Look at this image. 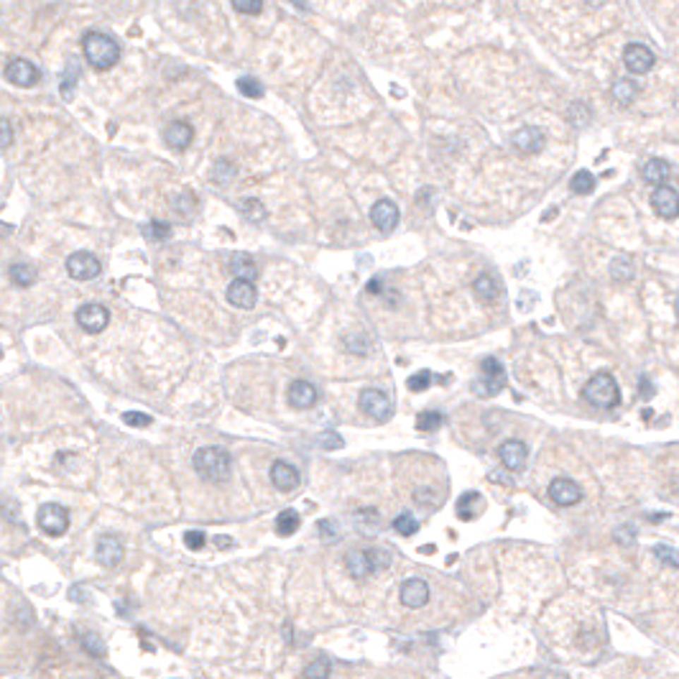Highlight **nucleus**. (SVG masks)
Instances as JSON below:
<instances>
[{
    "mask_svg": "<svg viewBox=\"0 0 679 679\" xmlns=\"http://www.w3.org/2000/svg\"><path fill=\"white\" fill-rule=\"evenodd\" d=\"M192 138H194V131L189 123H184V120H174V123H169V126L164 128V140H167V146L174 148V151H184V148H189Z\"/></svg>",
    "mask_w": 679,
    "mask_h": 679,
    "instance_id": "4be33fe9",
    "label": "nucleus"
},
{
    "mask_svg": "<svg viewBox=\"0 0 679 679\" xmlns=\"http://www.w3.org/2000/svg\"><path fill=\"white\" fill-rule=\"evenodd\" d=\"M399 207L393 205L391 200H378L373 207H371V222L378 227L380 233H391L393 227L399 225Z\"/></svg>",
    "mask_w": 679,
    "mask_h": 679,
    "instance_id": "a211bd4d",
    "label": "nucleus"
},
{
    "mask_svg": "<svg viewBox=\"0 0 679 679\" xmlns=\"http://www.w3.org/2000/svg\"><path fill=\"white\" fill-rule=\"evenodd\" d=\"M582 399L598 409H615L620 404L618 383H615V378H613L611 373L600 371V373H595L593 378L585 383V388H582Z\"/></svg>",
    "mask_w": 679,
    "mask_h": 679,
    "instance_id": "7ed1b4c3",
    "label": "nucleus"
},
{
    "mask_svg": "<svg viewBox=\"0 0 679 679\" xmlns=\"http://www.w3.org/2000/svg\"><path fill=\"white\" fill-rule=\"evenodd\" d=\"M238 210H240V215H243L246 220H251V222H263V220H266V207L260 205L258 200H240Z\"/></svg>",
    "mask_w": 679,
    "mask_h": 679,
    "instance_id": "72a5a7b5",
    "label": "nucleus"
},
{
    "mask_svg": "<svg viewBox=\"0 0 679 679\" xmlns=\"http://www.w3.org/2000/svg\"><path fill=\"white\" fill-rule=\"evenodd\" d=\"M330 661L327 659H314L304 666V679H330Z\"/></svg>",
    "mask_w": 679,
    "mask_h": 679,
    "instance_id": "58836bf2",
    "label": "nucleus"
},
{
    "mask_svg": "<svg viewBox=\"0 0 679 679\" xmlns=\"http://www.w3.org/2000/svg\"><path fill=\"white\" fill-rule=\"evenodd\" d=\"M639 92H641V87L636 85L633 80H618V82H613V87H611V95H613V100L618 102V105H631L636 97H639Z\"/></svg>",
    "mask_w": 679,
    "mask_h": 679,
    "instance_id": "a878e982",
    "label": "nucleus"
},
{
    "mask_svg": "<svg viewBox=\"0 0 679 679\" xmlns=\"http://www.w3.org/2000/svg\"><path fill=\"white\" fill-rule=\"evenodd\" d=\"M0 511L6 513L8 521H13V524H23V521L18 519V513H13V511H16V500H6V503L0 506Z\"/></svg>",
    "mask_w": 679,
    "mask_h": 679,
    "instance_id": "09e8293b",
    "label": "nucleus"
},
{
    "mask_svg": "<svg viewBox=\"0 0 679 679\" xmlns=\"http://www.w3.org/2000/svg\"><path fill=\"white\" fill-rule=\"evenodd\" d=\"M332 529V521H320V531H322V539H337V531H330Z\"/></svg>",
    "mask_w": 679,
    "mask_h": 679,
    "instance_id": "3c124183",
    "label": "nucleus"
},
{
    "mask_svg": "<svg viewBox=\"0 0 679 679\" xmlns=\"http://www.w3.org/2000/svg\"><path fill=\"white\" fill-rule=\"evenodd\" d=\"M317 399H320V393H317V388H314L309 380H294L292 386H289V404H292L294 409H299V411L312 409L314 404H317Z\"/></svg>",
    "mask_w": 679,
    "mask_h": 679,
    "instance_id": "aec40b11",
    "label": "nucleus"
},
{
    "mask_svg": "<svg viewBox=\"0 0 679 679\" xmlns=\"http://www.w3.org/2000/svg\"><path fill=\"white\" fill-rule=\"evenodd\" d=\"M299 470L292 465V462H287V459H276L271 465V483L276 491L281 493H292L299 488Z\"/></svg>",
    "mask_w": 679,
    "mask_h": 679,
    "instance_id": "2eb2a0df",
    "label": "nucleus"
},
{
    "mask_svg": "<svg viewBox=\"0 0 679 679\" xmlns=\"http://www.w3.org/2000/svg\"><path fill=\"white\" fill-rule=\"evenodd\" d=\"M641 176H644L646 184H654V189L666 187V179L672 176V167H669L664 159H651V161H646V164H644V169H641Z\"/></svg>",
    "mask_w": 679,
    "mask_h": 679,
    "instance_id": "5701e85b",
    "label": "nucleus"
},
{
    "mask_svg": "<svg viewBox=\"0 0 679 679\" xmlns=\"http://www.w3.org/2000/svg\"><path fill=\"white\" fill-rule=\"evenodd\" d=\"M623 64L631 74H646L656 64V54L646 44H628L626 52H623Z\"/></svg>",
    "mask_w": 679,
    "mask_h": 679,
    "instance_id": "9d476101",
    "label": "nucleus"
},
{
    "mask_svg": "<svg viewBox=\"0 0 679 679\" xmlns=\"http://www.w3.org/2000/svg\"><path fill=\"white\" fill-rule=\"evenodd\" d=\"M399 595H401V603L407 608H424L426 600H429V585H426L424 579L411 577L401 585Z\"/></svg>",
    "mask_w": 679,
    "mask_h": 679,
    "instance_id": "412c9836",
    "label": "nucleus"
},
{
    "mask_svg": "<svg viewBox=\"0 0 679 679\" xmlns=\"http://www.w3.org/2000/svg\"><path fill=\"white\" fill-rule=\"evenodd\" d=\"M13 143V126H11V120L0 118V148H8Z\"/></svg>",
    "mask_w": 679,
    "mask_h": 679,
    "instance_id": "a18cd8bd",
    "label": "nucleus"
},
{
    "mask_svg": "<svg viewBox=\"0 0 679 679\" xmlns=\"http://www.w3.org/2000/svg\"><path fill=\"white\" fill-rule=\"evenodd\" d=\"M74 320L77 325L90 335H100L107 325H110V312L107 306L102 304H82L77 312H74Z\"/></svg>",
    "mask_w": 679,
    "mask_h": 679,
    "instance_id": "1a4fd4ad",
    "label": "nucleus"
},
{
    "mask_svg": "<svg viewBox=\"0 0 679 679\" xmlns=\"http://www.w3.org/2000/svg\"><path fill=\"white\" fill-rule=\"evenodd\" d=\"M633 536H636V534H633L631 527H623L615 531V541H618V544H633Z\"/></svg>",
    "mask_w": 679,
    "mask_h": 679,
    "instance_id": "8fccbe9b",
    "label": "nucleus"
},
{
    "mask_svg": "<svg viewBox=\"0 0 679 679\" xmlns=\"http://www.w3.org/2000/svg\"><path fill=\"white\" fill-rule=\"evenodd\" d=\"M102 271V263L90 251H77L67 258V273L74 281H92Z\"/></svg>",
    "mask_w": 679,
    "mask_h": 679,
    "instance_id": "6e6552de",
    "label": "nucleus"
},
{
    "mask_svg": "<svg viewBox=\"0 0 679 679\" xmlns=\"http://www.w3.org/2000/svg\"><path fill=\"white\" fill-rule=\"evenodd\" d=\"M511 146L516 151L527 153V156H534V153H541L546 146V136L541 133L536 126H524L519 131L511 133Z\"/></svg>",
    "mask_w": 679,
    "mask_h": 679,
    "instance_id": "9b49d317",
    "label": "nucleus"
},
{
    "mask_svg": "<svg viewBox=\"0 0 679 679\" xmlns=\"http://www.w3.org/2000/svg\"><path fill=\"white\" fill-rule=\"evenodd\" d=\"M143 235H146L148 240H153V243H164V240L172 238V227L167 225V222H148V225H143Z\"/></svg>",
    "mask_w": 679,
    "mask_h": 679,
    "instance_id": "e433bc0d",
    "label": "nucleus"
},
{
    "mask_svg": "<svg viewBox=\"0 0 679 679\" xmlns=\"http://www.w3.org/2000/svg\"><path fill=\"white\" fill-rule=\"evenodd\" d=\"M651 207L654 212L664 217V220H674L679 215V197L677 189L672 187H656L651 192Z\"/></svg>",
    "mask_w": 679,
    "mask_h": 679,
    "instance_id": "f3484780",
    "label": "nucleus"
},
{
    "mask_svg": "<svg viewBox=\"0 0 679 679\" xmlns=\"http://www.w3.org/2000/svg\"><path fill=\"white\" fill-rule=\"evenodd\" d=\"M82 646H85L92 656H102V654H105V646H102V641L97 639L95 633H85V636H82Z\"/></svg>",
    "mask_w": 679,
    "mask_h": 679,
    "instance_id": "79ce46f5",
    "label": "nucleus"
},
{
    "mask_svg": "<svg viewBox=\"0 0 679 679\" xmlns=\"http://www.w3.org/2000/svg\"><path fill=\"white\" fill-rule=\"evenodd\" d=\"M95 557L102 567H118L123 562V544H120L118 536H113V534L100 536L97 546H95Z\"/></svg>",
    "mask_w": 679,
    "mask_h": 679,
    "instance_id": "6ab92c4d",
    "label": "nucleus"
},
{
    "mask_svg": "<svg viewBox=\"0 0 679 679\" xmlns=\"http://www.w3.org/2000/svg\"><path fill=\"white\" fill-rule=\"evenodd\" d=\"M429 383H432V373H429V371H419V373L411 375V378L407 380V386L411 388V391H416V393L426 391V388H429Z\"/></svg>",
    "mask_w": 679,
    "mask_h": 679,
    "instance_id": "ea45409f",
    "label": "nucleus"
},
{
    "mask_svg": "<svg viewBox=\"0 0 679 679\" xmlns=\"http://www.w3.org/2000/svg\"><path fill=\"white\" fill-rule=\"evenodd\" d=\"M227 301L238 309H253L258 301V289L253 287V281L233 279L227 287Z\"/></svg>",
    "mask_w": 679,
    "mask_h": 679,
    "instance_id": "dca6fc26",
    "label": "nucleus"
},
{
    "mask_svg": "<svg viewBox=\"0 0 679 679\" xmlns=\"http://www.w3.org/2000/svg\"><path fill=\"white\" fill-rule=\"evenodd\" d=\"M393 529H396L401 536H411V534L419 531V524H416V519H414L411 513L404 511V513H399V516L393 519Z\"/></svg>",
    "mask_w": 679,
    "mask_h": 679,
    "instance_id": "4c0bfd02",
    "label": "nucleus"
},
{
    "mask_svg": "<svg viewBox=\"0 0 679 679\" xmlns=\"http://www.w3.org/2000/svg\"><path fill=\"white\" fill-rule=\"evenodd\" d=\"M473 292L480 301H495L500 294H503V287H500V281L495 279V276H491V273H480L478 279L473 281Z\"/></svg>",
    "mask_w": 679,
    "mask_h": 679,
    "instance_id": "b1692460",
    "label": "nucleus"
},
{
    "mask_svg": "<svg viewBox=\"0 0 679 679\" xmlns=\"http://www.w3.org/2000/svg\"><path fill=\"white\" fill-rule=\"evenodd\" d=\"M639 388H644V396H646V399H651V396H654V386L649 383V378H641V380H639Z\"/></svg>",
    "mask_w": 679,
    "mask_h": 679,
    "instance_id": "603ef678",
    "label": "nucleus"
},
{
    "mask_svg": "<svg viewBox=\"0 0 679 679\" xmlns=\"http://www.w3.org/2000/svg\"><path fill=\"white\" fill-rule=\"evenodd\" d=\"M301 519L299 513L294 511V508H287V511L279 513V519H276V531L281 534V536H292L296 529H299Z\"/></svg>",
    "mask_w": 679,
    "mask_h": 679,
    "instance_id": "7c9ffc66",
    "label": "nucleus"
},
{
    "mask_svg": "<svg viewBox=\"0 0 679 679\" xmlns=\"http://www.w3.org/2000/svg\"><path fill=\"white\" fill-rule=\"evenodd\" d=\"M233 176H235V167L227 159H220L212 167V179L215 184H220V187H227V184L233 181Z\"/></svg>",
    "mask_w": 679,
    "mask_h": 679,
    "instance_id": "c9c22d12",
    "label": "nucleus"
},
{
    "mask_svg": "<svg viewBox=\"0 0 679 679\" xmlns=\"http://www.w3.org/2000/svg\"><path fill=\"white\" fill-rule=\"evenodd\" d=\"M123 421H126L128 426H138V429L153 424L151 416H148V414H140V411H126V414H123Z\"/></svg>",
    "mask_w": 679,
    "mask_h": 679,
    "instance_id": "a19ab883",
    "label": "nucleus"
},
{
    "mask_svg": "<svg viewBox=\"0 0 679 679\" xmlns=\"http://www.w3.org/2000/svg\"><path fill=\"white\" fill-rule=\"evenodd\" d=\"M235 87H238V92L243 95V97H248V100H260V97L266 95L263 85H260L256 77H240V80L235 82Z\"/></svg>",
    "mask_w": 679,
    "mask_h": 679,
    "instance_id": "473e14b6",
    "label": "nucleus"
},
{
    "mask_svg": "<svg viewBox=\"0 0 679 679\" xmlns=\"http://www.w3.org/2000/svg\"><path fill=\"white\" fill-rule=\"evenodd\" d=\"M358 407L375 421H388L393 414V404L380 388H363L358 396Z\"/></svg>",
    "mask_w": 679,
    "mask_h": 679,
    "instance_id": "423d86ee",
    "label": "nucleus"
},
{
    "mask_svg": "<svg viewBox=\"0 0 679 679\" xmlns=\"http://www.w3.org/2000/svg\"><path fill=\"white\" fill-rule=\"evenodd\" d=\"M77 80H80V64H77L74 59H69L67 69H64V74H61V85H59L61 97H64V100H72V97H74Z\"/></svg>",
    "mask_w": 679,
    "mask_h": 679,
    "instance_id": "c85d7f7f",
    "label": "nucleus"
},
{
    "mask_svg": "<svg viewBox=\"0 0 679 679\" xmlns=\"http://www.w3.org/2000/svg\"><path fill=\"white\" fill-rule=\"evenodd\" d=\"M205 541H207L205 531H187V534H184V544H187L192 552L202 549V546H205Z\"/></svg>",
    "mask_w": 679,
    "mask_h": 679,
    "instance_id": "49530a36",
    "label": "nucleus"
},
{
    "mask_svg": "<svg viewBox=\"0 0 679 679\" xmlns=\"http://www.w3.org/2000/svg\"><path fill=\"white\" fill-rule=\"evenodd\" d=\"M654 554H656V557H659L661 562H666V565H669V567H674V570H677V567H679V562H677V552H674L672 546L661 544V546H656V549H654Z\"/></svg>",
    "mask_w": 679,
    "mask_h": 679,
    "instance_id": "c03bdc74",
    "label": "nucleus"
},
{
    "mask_svg": "<svg viewBox=\"0 0 679 679\" xmlns=\"http://www.w3.org/2000/svg\"><path fill=\"white\" fill-rule=\"evenodd\" d=\"M480 508H483V495L475 491L470 493H462L457 500V516L462 521H473L475 516L480 513Z\"/></svg>",
    "mask_w": 679,
    "mask_h": 679,
    "instance_id": "bb28decb",
    "label": "nucleus"
},
{
    "mask_svg": "<svg viewBox=\"0 0 679 679\" xmlns=\"http://www.w3.org/2000/svg\"><path fill=\"white\" fill-rule=\"evenodd\" d=\"M317 442L322 445V450H340L342 447V437L335 432H322L317 434Z\"/></svg>",
    "mask_w": 679,
    "mask_h": 679,
    "instance_id": "37998d69",
    "label": "nucleus"
},
{
    "mask_svg": "<svg viewBox=\"0 0 679 679\" xmlns=\"http://www.w3.org/2000/svg\"><path fill=\"white\" fill-rule=\"evenodd\" d=\"M442 424H445V416L440 411H421L416 416V429L419 432H437Z\"/></svg>",
    "mask_w": 679,
    "mask_h": 679,
    "instance_id": "f704fd0d",
    "label": "nucleus"
},
{
    "mask_svg": "<svg viewBox=\"0 0 679 679\" xmlns=\"http://www.w3.org/2000/svg\"><path fill=\"white\" fill-rule=\"evenodd\" d=\"M230 271L235 273V279H243V281H253L256 276H258V266H256V260L248 253H233V258H230Z\"/></svg>",
    "mask_w": 679,
    "mask_h": 679,
    "instance_id": "393cba45",
    "label": "nucleus"
},
{
    "mask_svg": "<svg viewBox=\"0 0 679 679\" xmlns=\"http://www.w3.org/2000/svg\"><path fill=\"white\" fill-rule=\"evenodd\" d=\"M633 273H636V266L631 263V258H626V256H620V258H613V263H611V276H613V281H620V284H626V281L633 279Z\"/></svg>",
    "mask_w": 679,
    "mask_h": 679,
    "instance_id": "2f4dec72",
    "label": "nucleus"
},
{
    "mask_svg": "<svg viewBox=\"0 0 679 679\" xmlns=\"http://www.w3.org/2000/svg\"><path fill=\"white\" fill-rule=\"evenodd\" d=\"M595 176L587 169H579L577 174H575L572 179H570V189H572V194H579V197H587V194L595 192Z\"/></svg>",
    "mask_w": 679,
    "mask_h": 679,
    "instance_id": "c756f323",
    "label": "nucleus"
},
{
    "mask_svg": "<svg viewBox=\"0 0 679 679\" xmlns=\"http://www.w3.org/2000/svg\"><path fill=\"white\" fill-rule=\"evenodd\" d=\"M82 52L85 59L90 61V67L97 72H107L120 61V47L113 36L102 34V31H87L82 36Z\"/></svg>",
    "mask_w": 679,
    "mask_h": 679,
    "instance_id": "f257e3e1",
    "label": "nucleus"
},
{
    "mask_svg": "<svg viewBox=\"0 0 679 679\" xmlns=\"http://www.w3.org/2000/svg\"><path fill=\"white\" fill-rule=\"evenodd\" d=\"M6 80L16 87H34L41 80V72L34 61L28 59H11L6 64Z\"/></svg>",
    "mask_w": 679,
    "mask_h": 679,
    "instance_id": "f8f14e48",
    "label": "nucleus"
},
{
    "mask_svg": "<svg viewBox=\"0 0 679 679\" xmlns=\"http://www.w3.org/2000/svg\"><path fill=\"white\" fill-rule=\"evenodd\" d=\"M233 11H238V13L253 16V13H260V11H263V3H240V0H235V3H233Z\"/></svg>",
    "mask_w": 679,
    "mask_h": 679,
    "instance_id": "de8ad7c7",
    "label": "nucleus"
},
{
    "mask_svg": "<svg viewBox=\"0 0 679 679\" xmlns=\"http://www.w3.org/2000/svg\"><path fill=\"white\" fill-rule=\"evenodd\" d=\"M506 371L500 366V360L488 355V358L480 360V378L473 380V393L480 399H491V396L506 388Z\"/></svg>",
    "mask_w": 679,
    "mask_h": 679,
    "instance_id": "39448f33",
    "label": "nucleus"
},
{
    "mask_svg": "<svg viewBox=\"0 0 679 679\" xmlns=\"http://www.w3.org/2000/svg\"><path fill=\"white\" fill-rule=\"evenodd\" d=\"M549 498L562 508H570L582 500V491L572 478H554L549 483Z\"/></svg>",
    "mask_w": 679,
    "mask_h": 679,
    "instance_id": "4468645a",
    "label": "nucleus"
},
{
    "mask_svg": "<svg viewBox=\"0 0 679 679\" xmlns=\"http://www.w3.org/2000/svg\"><path fill=\"white\" fill-rule=\"evenodd\" d=\"M498 457L506 470H511V473H521V470L527 467L529 447L521 440H506L498 447Z\"/></svg>",
    "mask_w": 679,
    "mask_h": 679,
    "instance_id": "ddd939ff",
    "label": "nucleus"
},
{
    "mask_svg": "<svg viewBox=\"0 0 679 679\" xmlns=\"http://www.w3.org/2000/svg\"><path fill=\"white\" fill-rule=\"evenodd\" d=\"M36 519H39V529L47 536H61L69 529V511L61 503H44Z\"/></svg>",
    "mask_w": 679,
    "mask_h": 679,
    "instance_id": "0eeeda50",
    "label": "nucleus"
},
{
    "mask_svg": "<svg viewBox=\"0 0 679 679\" xmlns=\"http://www.w3.org/2000/svg\"><path fill=\"white\" fill-rule=\"evenodd\" d=\"M192 465L207 483H227L233 475V457L220 447H202L192 457Z\"/></svg>",
    "mask_w": 679,
    "mask_h": 679,
    "instance_id": "f03ea898",
    "label": "nucleus"
},
{
    "mask_svg": "<svg viewBox=\"0 0 679 679\" xmlns=\"http://www.w3.org/2000/svg\"><path fill=\"white\" fill-rule=\"evenodd\" d=\"M0 358H3V347H0Z\"/></svg>",
    "mask_w": 679,
    "mask_h": 679,
    "instance_id": "864d4df0",
    "label": "nucleus"
},
{
    "mask_svg": "<svg viewBox=\"0 0 679 679\" xmlns=\"http://www.w3.org/2000/svg\"><path fill=\"white\" fill-rule=\"evenodd\" d=\"M391 565V554L383 549H363V552H350L345 557V570L350 577H368V575L383 572Z\"/></svg>",
    "mask_w": 679,
    "mask_h": 679,
    "instance_id": "20e7f679",
    "label": "nucleus"
},
{
    "mask_svg": "<svg viewBox=\"0 0 679 679\" xmlns=\"http://www.w3.org/2000/svg\"><path fill=\"white\" fill-rule=\"evenodd\" d=\"M8 276H11V281H13L16 287L28 289V287H34V284H36V279H39V271H36L31 263H13V266H11V271H8Z\"/></svg>",
    "mask_w": 679,
    "mask_h": 679,
    "instance_id": "cd10ccee",
    "label": "nucleus"
}]
</instances>
